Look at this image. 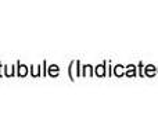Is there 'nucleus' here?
Returning a JSON list of instances; mask_svg holds the SVG:
<instances>
[{
	"instance_id": "nucleus-1",
	"label": "nucleus",
	"mask_w": 158,
	"mask_h": 139,
	"mask_svg": "<svg viewBox=\"0 0 158 139\" xmlns=\"http://www.w3.org/2000/svg\"><path fill=\"white\" fill-rule=\"evenodd\" d=\"M96 72H97V75L103 76V75H104V67H103V66H98L97 70H96Z\"/></svg>"
},
{
	"instance_id": "nucleus-2",
	"label": "nucleus",
	"mask_w": 158,
	"mask_h": 139,
	"mask_svg": "<svg viewBox=\"0 0 158 139\" xmlns=\"http://www.w3.org/2000/svg\"><path fill=\"white\" fill-rule=\"evenodd\" d=\"M146 72H147V75H153V74H154L153 66H148V67H147V71H146Z\"/></svg>"
},
{
	"instance_id": "nucleus-3",
	"label": "nucleus",
	"mask_w": 158,
	"mask_h": 139,
	"mask_svg": "<svg viewBox=\"0 0 158 139\" xmlns=\"http://www.w3.org/2000/svg\"><path fill=\"white\" fill-rule=\"evenodd\" d=\"M49 72H50V70H49ZM57 72H58L57 66H52V74H53V75H57Z\"/></svg>"
},
{
	"instance_id": "nucleus-4",
	"label": "nucleus",
	"mask_w": 158,
	"mask_h": 139,
	"mask_svg": "<svg viewBox=\"0 0 158 139\" xmlns=\"http://www.w3.org/2000/svg\"><path fill=\"white\" fill-rule=\"evenodd\" d=\"M19 74H21V75H25V74H27V68H25L24 66H21V68H19Z\"/></svg>"
}]
</instances>
